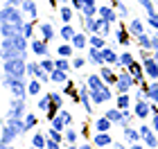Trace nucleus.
Segmentation results:
<instances>
[{"instance_id": "nucleus-22", "label": "nucleus", "mask_w": 158, "mask_h": 149, "mask_svg": "<svg viewBox=\"0 0 158 149\" xmlns=\"http://www.w3.org/2000/svg\"><path fill=\"white\" fill-rule=\"evenodd\" d=\"M88 63L93 66H104V54H102V48H95V45H88Z\"/></svg>"}, {"instance_id": "nucleus-29", "label": "nucleus", "mask_w": 158, "mask_h": 149, "mask_svg": "<svg viewBox=\"0 0 158 149\" xmlns=\"http://www.w3.org/2000/svg\"><path fill=\"white\" fill-rule=\"evenodd\" d=\"M135 41H138V48L140 50H152L154 52V39H152V34H140V36H135Z\"/></svg>"}, {"instance_id": "nucleus-45", "label": "nucleus", "mask_w": 158, "mask_h": 149, "mask_svg": "<svg viewBox=\"0 0 158 149\" xmlns=\"http://www.w3.org/2000/svg\"><path fill=\"white\" fill-rule=\"evenodd\" d=\"M147 23H149V27H152V30L158 32V11H156V14H147Z\"/></svg>"}, {"instance_id": "nucleus-9", "label": "nucleus", "mask_w": 158, "mask_h": 149, "mask_svg": "<svg viewBox=\"0 0 158 149\" xmlns=\"http://www.w3.org/2000/svg\"><path fill=\"white\" fill-rule=\"evenodd\" d=\"M140 138H142V145L145 147H149V149L158 147V133L154 131L152 124H142L140 126Z\"/></svg>"}, {"instance_id": "nucleus-37", "label": "nucleus", "mask_w": 158, "mask_h": 149, "mask_svg": "<svg viewBox=\"0 0 158 149\" xmlns=\"http://www.w3.org/2000/svg\"><path fill=\"white\" fill-rule=\"evenodd\" d=\"M39 111H43V113H48L50 111V106H52V97H50V93H45V95H41L39 97Z\"/></svg>"}, {"instance_id": "nucleus-56", "label": "nucleus", "mask_w": 158, "mask_h": 149, "mask_svg": "<svg viewBox=\"0 0 158 149\" xmlns=\"http://www.w3.org/2000/svg\"><path fill=\"white\" fill-rule=\"evenodd\" d=\"M156 7H158V0H156Z\"/></svg>"}, {"instance_id": "nucleus-4", "label": "nucleus", "mask_w": 158, "mask_h": 149, "mask_svg": "<svg viewBox=\"0 0 158 149\" xmlns=\"http://www.w3.org/2000/svg\"><path fill=\"white\" fill-rule=\"evenodd\" d=\"M140 61H142V66H145L147 79H158V61L154 59L152 50H140Z\"/></svg>"}, {"instance_id": "nucleus-12", "label": "nucleus", "mask_w": 158, "mask_h": 149, "mask_svg": "<svg viewBox=\"0 0 158 149\" xmlns=\"http://www.w3.org/2000/svg\"><path fill=\"white\" fill-rule=\"evenodd\" d=\"M16 136H20V133L14 129V126H9V124H2V133H0V149H7L14 140H16Z\"/></svg>"}, {"instance_id": "nucleus-54", "label": "nucleus", "mask_w": 158, "mask_h": 149, "mask_svg": "<svg viewBox=\"0 0 158 149\" xmlns=\"http://www.w3.org/2000/svg\"><path fill=\"white\" fill-rule=\"evenodd\" d=\"M154 59L158 61V50H154Z\"/></svg>"}, {"instance_id": "nucleus-27", "label": "nucleus", "mask_w": 158, "mask_h": 149, "mask_svg": "<svg viewBox=\"0 0 158 149\" xmlns=\"http://www.w3.org/2000/svg\"><path fill=\"white\" fill-rule=\"evenodd\" d=\"M75 34H77V30H75L73 23H63L61 30H59V39H61V41H73Z\"/></svg>"}, {"instance_id": "nucleus-13", "label": "nucleus", "mask_w": 158, "mask_h": 149, "mask_svg": "<svg viewBox=\"0 0 158 149\" xmlns=\"http://www.w3.org/2000/svg\"><path fill=\"white\" fill-rule=\"evenodd\" d=\"M30 50L36 56H48L50 54V43L45 39H41V36H34L32 41H30Z\"/></svg>"}, {"instance_id": "nucleus-38", "label": "nucleus", "mask_w": 158, "mask_h": 149, "mask_svg": "<svg viewBox=\"0 0 158 149\" xmlns=\"http://www.w3.org/2000/svg\"><path fill=\"white\" fill-rule=\"evenodd\" d=\"M79 136H81V133H79L77 129H66V131H63V140H66L68 145H77Z\"/></svg>"}, {"instance_id": "nucleus-41", "label": "nucleus", "mask_w": 158, "mask_h": 149, "mask_svg": "<svg viewBox=\"0 0 158 149\" xmlns=\"http://www.w3.org/2000/svg\"><path fill=\"white\" fill-rule=\"evenodd\" d=\"M39 68H41V63H39V61H27V79H32V77H36Z\"/></svg>"}, {"instance_id": "nucleus-52", "label": "nucleus", "mask_w": 158, "mask_h": 149, "mask_svg": "<svg viewBox=\"0 0 158 149\" xmlns=\"http://www.w3.org/2000/svg\"><path fill=\"white\" fill-rule=\"evenodd\" d=\"M152 39H154V50H158V34H152Z\"/></svg>"}, {"instance_id": "nucleus-11", "label": "nucleus", "mask_w": 158, "mask_h": 149, "mask_svg": "<svg viewBox=\"0 0 158 149\" xmlns=\"http://www.w3.org/2000/svg\"><path fill=\"white\" fill-rule=\"evenodd\" d=\"M36 36L45 39L48 43H50V41H54V36H56V30H54V25L50 23V20H43V23H36Z\"/></svg>"}, {"instance_id": "nucleus-8", "label": "nucleus", "mask_w": 158, "mask_h": 149, "mask_svg": "<svg viewBox=\"0 0 158 149\" xmlns=\"http://www.w3.org/2000/svg\"><path fill=\"white\" fill-rule=\"evenodd\" d=\"M113 41L120 43V45H124V48H129L131 41H133V34L129 32V27L124 23H120V25H115V30H113Z\"/></svg>"}, {"instance_id": "nucleus-2", "label": "nucleus", "mask_w": 158, "mask_h": 149, "mask_svg": "<svg viewBox=\"0 0 158 149\" xmlns=\"http://www.w3.org/2000/svg\"><path fill=\"white\" fill-rule=\"evenodd\" d=\"M0 23H11V25H25V11L20 7H14V5H2L0 9Z\"/></svg>"}, {"instance_id": "nucleus-15", "label": "nucleus", "mask_w": 158, "mask_h": 149, "mask_svg": "<svg viewBox=\"0 0 158 149\" xmlns=\"http://www.w3.org/2000/svg\"><path fill=\"white\" fill-rule=\"evenodd\" d=\"M104 115L109 118L113 124H118V126H127V120H124V109H120V106H113V109L104 111Z\"/></svg>"}, {"instance_id": "nucleus-31", "label": "nucleus", "mask_w": 158, "mask_h": 149, "mask_svg": "<svg viewBox=\"0 0 158 149\" xmlns=\"http://www.w3.org/2000/svg\"><path fill=\"white\" fill-rule=\"evenodd\" d=\"M50 79L54 84H66L70 77H68V70H61V68H54L52 72H50Z\"/></svg>"}, {"instance_id": "nucleus-53", "label": "nucleus", "mask_w": 158, "mask_h": 149, "mask_svg": "<svg viewBox=\"0 0 158 149\" xmlns=\"http://www.w3.org/2000/svg\"><path fill=\"white\" fill-rule=\"evenodd\" d=\"M84 5H97L95 0H84Z\"/></svg>"}, {"instance_id": "nucleus-35", "label": "nucleus", "mask_w": 158, "mask_h": 149, "mask_svg": "<svg viewBox=\"0 0 158 149\" xmlns=\"http://www.w3.org/2000/svg\"><path fill=\"white\" fill-rule=\"evenodd\" d=\"M41 86H43V81L36 79V77H32V79L27 81V95H39L41 93Z\"/></svg>"}, {"instance_id": "nucleus-32", "label": "nucleus", "mask_w": 158, "mask_h": 149, "mask_svg": "<svg viewBox=\"0 0 158 149\" xmlns=\"http://www.w3.org/2000/svg\"><path fill=\"white\" fill-rule=\"evenodd\" d=\"M32 147H34V149H48V133L43 136L41 131H36V133L32 136Z\"/></svg>"}, {"instance_id": "nucleus-33", "label": "nucleus", "mask_w": 158, "mask_h": 149, "mask_svg": "<svg viewBox=\"0 0 158 149\" xmlns=\"http://www.w3.org/2000/svg\"><path fill=\"white\" fill-rule=\"evenodd\" d=\"M86 84H88V88L90 90H95V88H99V86H104V79H102V75H95V72H93V75H86Z\"/></svg>"}, {"instance_id": "nucleus-3", "label": "nucleus", "mask_w": 158, "mask_h": 149, "mask_svg": "<svg viewBox=\"0 0 158 149\" xmlns=\"http://www.w3.org/2000/svg\"><path fill=\"white\" fill-rule=\"evenodd\" d=\"M27 77H14V75H5L2 86L9 90L14 97H25L27 95Z\"/></svg>"}, {"instance_id": "nucleus-47", "label": "nucleus", "mask_w": 158, "mask_h": 149, "mask_svg": "<svg viewBox=\"0 0 158 149\" xmlns=\"http://www.w3.org/2000/svg\"><path fill=\"white\" fill-rule=\"evenodd\" d=\"M59 115H61L63 120H66V124H68V126L73 124V120H75V118H73V113H70V111H66V109H61V111H59Z\"/></svg>"}, {"instance_id": "nucleus-40", "label": "nucleus", "mask_w": 158, "mask_h": 149, "mask_svg": "<svg viewBox=\"0 0 158 149\" xmlns=\"http://www.w3.org/2000/svg\"><path fill=\"white\" fill-rule=\"evenodd\" d=\"M113 5H115V9H118V14H120L122 18H129V16H131V14H129V7L124 5V0H115Z\"/></svg>"}, {"instance_id": "nucleus-20", "label": "nucleus", "mask_w": 158, "mask_h": 149, "mask_svg": "<svg viewBox=\"0 0 158 149\" xmlns=\"http://www.w3.org/2000/svg\"><path fill=\"white\" fill-rule=\"evenodd\" d=\"M127 70L131 72V77H133V79L138 81V86H140V84L147 79V75H145V66H142V61H138V59H135V61H133V63H131V66H129Z\"/></svg>"}, {"instance_id": "nucleus-6", "label": "nucleus", "mask_w": 158, "mask_h": 149, "mask_svg": "<svg viewBox=\"0 0 158 149\" xmlns=\"http://www.w3.org/2000/svg\"><path fill=\"white\" fill-rule=\"evenodd\" d=\"M113 88H115V86H109V84H104V86H99V88H95V90H90L93 104H95V106H102V104L113 102Z\"/></svg>"}, {"instance_id": "nucleus-5", "label": "nucleus", "mask_w": 158, "mask_h": 149, "mask_svg": "<svg viewBox=\"0 0 158 149\" xmlns=\"http://www.w3.org/2000/svg\"><path fill=\"white\" fill-rule=\"evenodd\" d=\"M135 86H138V81L131 77V72H129L127 68H122L120 75H118V81H115V90L118 93H131Z\"/></svg>"}, {"instance_id": "nucleus-18", "label": "nucleus", "mask_w": 158, "mask_h": 149, "mask_svg": "<svg viewBox=\"0 0 158 149\" xmlns=\"http://www.w3.org/2000/svg\"><path fill=\"white\" fill-rule=\"evenodd\" d=\"M99 75H102V79L109 84V86H115L120 72H115V66H109V63H104V66H99Z\"/></svg>"}, {"instance_id": "nucleus-14", "label": "nucleus", "mask_w": 158, "mask_h": 149, "mask_svg": "<svg viewBox=\"0 0 158 149\" xmlns=\"http://www.w3.org/2000/svg\"><path fill=\"white\" fill-rule=\"evenodd\" d=\"M93 145L95 147H111L115 140H113V136H111V131H95L93 133Z\"/></svg>"}, {"instance_id": "nucleus-30", "label": "nucleus", "mask_w": 158, "mask_h": 149, "mask_svg": "<svg viewBox=\"0 0 158 149\" xmlns=\"http://www.w3.org/2000/svg\"><path fill=\"white\" fill-rule=\"evenodd\" d=\"M7 124L9 126H14L20 136H25L27 133V126H25V118H7Z\"/></svg>"}, {"instance_id": "nucleus-48", "label": "nucleus", "mask_w": 158, "mask_h": 149, "mask_svg": "<svg viewBox=\"0 0 158 149\" xmlns=\"http://www.w3.org/2000/svg\"><path fill=\"white\" fill-rule=\"evenodd\" d=\"M70 5L75 7V11H81L84 9V0H70Z\"/></svg>"}, {"instance_id": "nucleus-39", "label": "nucleus", "mask_w": 158, "mask_h": 149, "mask_svg": "<svg viewBox=\"0 0 158 149\" xmlns=\"http://www.w3.org/2000/svg\"><path fill=\"white\" fill-rule=\"evenodd\" d=\"M39 63H41V68H43V70H48V72H52V70L56 68V61H54V59H50V56H41V61H39Z\"/></svg>"}, {"instance_id": "nucleus-7", "label": "nucleus", "mask_w": 158, "mask_h": 149, "mask_svg": "<svg viewBox=\"0 0 158 149\" xmlns=\"http://www.w3.org/2000/svg\"><path fill=\"white\" fill-rule=\"evenodd\" d=\"M25 113H27L25 97H14V99H9V104H7V118H25Z\"/></svg>"}, {"instance_id": "nucleus-51", "label": "nucleus", "mask_w": 158, "mask_h": 149, "mask_svg": "<svg viewBox=\"0 0 158 149\" xmlns=\"http://www.w3.org/2000/svg\"><path fill=\"white\" fill-rule=\"evenodd\" d=\"M52 2V7H56V5H70V0H50Z\"/></svg>"}, {"instance_id": "nucleus-49", "label": "nucleus", "mask_w": 158, "mask_h": 149, "mask_svg": "<svg viewBox=\"0 0 158 149\" xmlns=\"http://www.w3.org/2000/svg\"><path fill=\"white\" fill-rule=\"evenodd\" d=\"M59 140H54V138H48V149H59Z\"/></svg>"}, {"instance_id": "nucleus-46", "label": "nucleus", "mask_w": 158, "mask_h": 149, "mask_svg": "<svg viewBox=\"0 0 158 149\" xmlns=\"http://www.w3.org/2000/svg\"><path fill=\"white\" fill-rule=\"evenodd\" d=\"M45 133H48V138H54V140H59V143L63 140V133H61L59 129H54V126H52V129H48Z\"/></svg>"}, {"instance_id": "nucleus-23", "label": "nucleus", "mask_w": 158, "mask_h": 149, "mask_svg": "<svg viewBox=\"0 0 158 149\" xmlns=\"http://www.w3.org/2000/svg\"><path fill=\"white\" fill-rule=\"evenodd\" d=\"M102 54H104V63H109V66H120V54L113 50V45H106L102 48Z\"/></svg>"}, {"instance_id": "nucleus-25", "label": "nucleus", "mask_w": 158, "mask_h": 149, "mask_svg": "<svg viewBox=\"0 0 158 149\" xmlns=\"http://www.w3.org/2000/svg\"><path fill=\"white\" fill-rule=\"evenodd\" d=\"M113 124L106 115H99V118H95V122H93V131H113Z\"/></svg>"}, {"instance_id": "nucleus-50", "label": "nucleus", "mask_w": 158, "mask_h": 149, "mask_svg": "<svg viewBox=\"0 0 158 149\" xmlns=\"http://www.w3.org/2000/svg\"><path fill=\"white\" fill-rule=\"evenodd\" d=\"M25 0H2V5H14V7H20Z\"/></svg>"}, {"instance_id": "nucleus-36", "label": "nucleus", "mask_w": 158, "mask_h": 149, "mask_svg": "<svg viewBox=\"0 0 158 149\" xmlns=\"http://www.w3.org/2000/svg\"><path fill=\"white\" fill-rule=\"evenodd\" d=\"M133 61H135L133 52H131V50H127V52H122V54H120V66H118V68H129Z\"/></svg>"}, {"instance_id": "nucleus-28", "label": "nucleus", "mask_w": 158, "mask_h": 149, "mask_svg": "<svg viewBox=\"0 0 158 149\" xmlns=\"http://www.w3.org/2000/svg\"><path fill=\"white\" fill-rule=\"evenodd\" d=\"M86 34H88V32H77L73 36V41H70V43L75 45L77 52H79V50H84V48H88V36H86Z\"/></svg>"}, {"instance_id": "nucleus-43", "label": "nucleus", "mask_w": 158, "mask_h": 149, "mask_svg": "<svg viewBox=\"0 0 158 149\" xmlns=\"http://www.w3.org/2000/svg\"><path fill=\"white\" fill-rule=\"evenodd\" d=\"M50 122H52V126H54V129H59V131H66V120H63L61 115H56V118H52V120H50Z\"/></svg>"}, {"instance_id": "nucleus-17", "label": "nucleus", "mask_w": 158, "mask_h": 149, "mask_svg": "<svg viewBox=\"0 0 158 149\" xmlns=\"http://www.w3.org/2000/svg\"><path fill=\"white\" fill-rule=\"evenodd\" d=\"M23 34V27L20 25H11V23H0V36L2 39H16Z\"/></svg>"}, {"instance_id": "nucleus-19", "label": "nucleus", "mask_w": 158, "mask_h": 149, "mask_svg": "<svg viewBox=\"0 0 158 149\" xmlns=\"http://www.w3.org/2000/svg\"><path fill=\"white\" fill-rule=\"evenodd\" d=\"M99 16H102L104 20H109V23H118V9H115V5L109 2V5H99Z\"/></svg>"}, {"instance_id": "nucleus-42", "label": "nucleus", "mask_w": 158, "mask_h": 149, "mask_svg": "<svg viewBox=\"0 0 158 149\" xmlns=\"http://www.w3.org/2000/svg\"><path fill=\"white\" fill-rule=\"evenodd\" d=\"M70 61H73V70H79V68H84L86 63H88V56H70Z\"/></svg>"}, {"instance_id": "nucleus-55", "label": "nucleus", "mask_w": 158, "mask_h": 149, "mask_svg": "<svg viewBox=\"0 0 158 149\" xmlns=\"http://www.w3.org/2000/svg\"><path fill=\"white\" fill-rule=\"evenodd\" d=\"M109 2H115V0H109Z\"/></svg>"}, {"instance_id": "nucleus-10", "label": "nucleus", "mask_w": 158, "mask_h": 149, "mask_svg": "<svg viewBox=\"0 0 158 149\" xmlns=\"http://www.w3.org/2000/svg\"><path fill=\"white\" fill-rule=\"evenodd\" d=\"M133 111H135V118L138 120H147L154 113V102L152 99H135L133 102Z\"/></svg>"}, {"instance_id": "nucleus-26", "label": "nucleus", "mask_w": 158, "mask_h": 149, "mask_svg": "<svg viewBox=\"0 0 158 149\" xmlns=\"http://www.w3.org/2000/svg\"><path fill=\"white\" fill-rule=\"evenodd\" d=\"M20 9L25 11V16H27V18L36 20V16H39V7H36V0H25V2L20 5Z\"/></svg>"}, {"instance_id": "nucleus-24", "label": "nucleus", "mask_w": 158, "mask_h": 149, "mask_svg": "<svg viewBox=\"0 0 158 149\" xmlns=\"http://www.w3.org/2000/svg\"><path fill=\"white\" fill-rule=\"evenodd\" d=\"M75 7L73 5H59V20L61 23H73V18H75Z\"/></svg>"}, {"instance_id": "nucleus-21", "label": "nucleus", "mask_w": 158, "mask_h": 149, "mask_svg": "<svg viewBox=\"0 0 158 149\" xmlns=\"http://www.w3.org/2000/svg\"><path fill=\"white\" fill-rule=\"evenodd\" d=\"M145 23H147V20H142V18H138V16H133L131 20H129V23H127V27H129V32H131L133 34V39L135 36H140V34H145L147 30H145Z\"/></svg>"}, {"instance_id": "nucleus-1", "label": "nucleus", "mask_w": 158, "mask_h": 149, "mask_svg": "<svg viewBox=\"0 0 158 149\" xmlns=\"http://www.w3.org/2000/svg\"><path fill=\"white\" fill-rule=\"evenodd\" d=\"M2 72L14 77H27V59L25 56H11L2 61Z\"/></svg>"}, {"instance_id": "nucleus-34", "label": "nucleus", "mask_w": 158, "mask_h": 149, "mask_svg": "<svg viewBox=\"0 0 158 149\" xmlns=\"http://www.w3.org/2000/svg\"><path fill=\"white\" fill-rule=\"evenodd\" d=\"M115 106H120V109H131V95L129 93H118L115 95Z\"/></svg>"}, {"instance_id": "nucleus-44", "label": "nucleus", "mask_w": 158, "mask_h": 149, "mask_svg": "<svg viewBox=\"0 0 158 149\" xmlns=\"http://www.w3.org/2000/svg\"><path fill=\"white\" fill-rule=\"evenodd\" d=\"M25 126H27V131H32L36 126V115L34 113H25Z\"/></svg>"}, {"instance_id": "nucleus-16", "label": "nucleus", "mask_w": 158, "mask_h": 149, "mask_svg": "<svg viewBox=\"0 0 158 149\" xmlns=\"http://www.w3.org/2000/svg\"><path fill=\"white\" fill-rule=\"evenodd\" d=\"M122 138H124V143H129V145H138V143H142V138H140V129H133L131 124L122 126Z\"/></svg>"}]
</instances>
